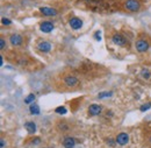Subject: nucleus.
<instances>
[{
  "label": "nucleus",
  "mask_w": 151,
  "mask_h": 148,
  "mask_svg": "<svg viewBox=\"0 0 151 148\" xmlns=\"http://www.w3.org/2000/svg\"><path fill=\"white\" fill-rule=\"evenodd\" d=\"M10 40H11L12 46H20L22 43V36L19 34H13Z\"/></svg>",
  "instance_id": "9"
},
{
  "label": "nucleus",
  "mask_w": 151,
  "mask_h": 148,
  "mask_svg": "<svg viewBox=\"0 0 151 148\" xmlns=\"http://www.w3.org/2000/svg\"><path fill=\"white\" fill-rule=\"evenodd\" d=\"M4 147H5V140L1 139V148H4Z\"/></svg>",
  "instance_id": "25"
},
{
  "label": "nucleus",
  "mask_w": 151,
  "mask_h": 148,
  "mask_svg": "<svg viewBox=\"0 0 151 148\" xmlns=\"http://www.w3.org/2000/svg\"><path fill=\"white\" fill-rule=\"evenodd\" d=\"M150 142H151V136H150Z\"/></svg>",
  "instance_id": "27"
},
{
  "label": "nucleus",
  "mask_w": 151,
  "mask_h": 148,
  "mask_svg": "<svg viewBox=\"0 0 151 148\" xmlns=\"http://www.w3.org/2000/svg\"><path fill=\"white\" fill-rule=\"evenodd\" d=\"M76 145V140L73 138H65L63 141V146L65 148H73Z\"/></svg>",
  "instance_id": "12"
},
{
  "label": "nucleus",
  "mask_w": 151,
  "mask_h": 148,
  "mask_svg": "<svg viewBox=\"0 0 151 148\" xmlns=\"http://www.w3.org/2000/svg\"><path fill=\"white\" fill-rule=\"evenodd\" d=\"M116 143H119L120 146H124L128 143L129 141V135L127 133H120L117 136H116Z\"/></svg>",
  "instance_id": "3"
},
{
  "label": "nucleus",
  "mask_w": 151,
  "mask_h": 148,
  "mask_svg": "<svg viewBox=\"0 0 151 148\" xmlns=\"http://www.w3.org/2000/svg\"><path fill=\"white\" fill-rule=\"evenodd\" d=\"M40 12L43 15H47V17H55L57 14V11L55 8H51V7H41Z\"/></svg>",
  "instance_id": "5"
},
{
  "label": "nucleus",
  "mask_w": 151,
  "mask_h": 148,
  "mask_svg": "<svg viewBox=\"0 0 151 148\" xmlns=\"http://www.w3.org/2000/svg\"><path fill=\"white\" fill-rule=\"evenodd\" d=\"M40 29H41L43 33H50V32H52V29H54V25H52L51 22H49V21H44V22L41 24Z\"/></svg>",
  "instance_id": "7"
},
{
  "label": "nucleus",
  "mask_w": 151,
  "mask_h": 148,
  "mask_svg": "<svg viewBox=\"0 0 151 148\" xmlns=\"http://www.w3.org/2000/svg\"><path fill=\"white\" fill-rule=\"evenodd\" d=\"M70 27L74 30H77V29H80L83 27V21L79 19V18H72L70 19Z\"/></svg>",
  "instance_id": "2"
},
{
  "label": "nucleus",
  "mask_w": 151,
  "mask_h": 148,
  "mask_svg": "<svg viewBox=\"0 0 151 148\" xmlns=\"http://www.w3.org/2000/svg\"><path fill=\"white\" fill-rule=\"evenodd\" d=\"M58 127H59L60 129H63V131H67V129H69V126H67V125H65V124H59V125H58Z\"/></svg>",
  "instance_id": "22"
},
{
  "label": "nucleus",
  "mask_w": 151,
  "mask_h": 148,
  "mask_svg": "<svg viewBox=\"0 0 151 148\" xmlns=\"http://www.w3.org/2000/svg\"><path fill=\"white\" fill-rule=\"evenodd\" d=\"M34 100H35V96H34V93H30L29 96L26 97L25 103H26V104H30V103H34Z\"/></svg>",
  "instance_id": "16"
},
{
  "label": "nucleus",
  "mask_w": 151,
  "mask_h": 148,
  "mask_svg": "<svg viewBox=\"0 0 151 148\" xmlns=\"http://www.w3.org/2000/svg\"><path fill=\"white\" fill-rule=\"evenodd\" d=\"M94 39L97 40V41H100L101 40V33L98 30V32H95V34H94Z\"/></svg>",
  "instance_id": "21"
},
{
  "label": "nucleus",
  "mask_w": 151,
  "mask_h": 148,
  "mask_svg": "<svg viewBox=\"0 0 151 148\" xmlns=\"http://www.w3.org/2000/svg\"><path fill=\"white\" fill-rule=\"evenodd\" d=\"M25 127H26V129L29 132V133H35L36 132V125L33 122V121H28V122H26L25 124Z\"/></svg>",
  "instance_id": "13"
},
{
  "label": "nucleus",
  "mask_w": 151,
  "mask_h": 148,
  "mask_svg": "<svg viewBox=\"0 0 151 148\" xmlns=\"http://www.w3.org/2000/svg\"><path fill=\"white\" fill-rule=\"evenodd\" d=\"M0 64H1V65L4 64V61H3V57H1V58H0Z\"/></svg>",
  "instance_id": "26"
},
{
  "label": "nucleus",
  "mask_w": 151,
  "mask_h": 148,
  "mask_svg": "<svg viewBox=\"0 0 151 148\" xmlns=\"http://www.w3.org/2000/svg\"><path fill=\"white\" fill-rule=\"evenodd\" d=\"M64 83L67 86H76V85L78 84V80L76 78V77H73V76H67V77H65Z\"/></svg>",
  "instance_id": "10"
},
{
  "label": "nucleus",
  "mask_w": 151,
  "mask_h": 148,
  "mask_svg": "<svg viewBox=\"0 0 151 148\" xmlns=\"http://www.w3.org/2000/svg\"><path fill=\"white\" fill-rule=\"evenodd\" d=\"M112 95H113L112 92H102V93H99V96H98V97H99L100 99H102V98H107V97H111Z\"/></svg>",
  "instance_id": "19"
},
{
  "label": "nucleus",
  "mask_w": 151,
  "mask_h": 148,
  "mask_svg": "<svg viewBox=\"0 0 151 148\" xmlns=\"http://www.w3.org/2000/svg\"><path fill=\"white\" fill-rule=\"evenodd\" d=\"M37 48H38V50L40 51H43V53H48V51H50V49H51V44L49 43V42H41L38 46H37Z\"/></svg>",
  "instance_id": "11"
},
{
  "label": "nucleus",
  "mask_w": 151,
  "mask_h": 148,
  "mask_svg": "<svg viewBox=\"0 0 151 148\" xmlns=\"http://www.w3.org/2000/svg\"><path fill=\"white\" fill-rule=\"evenodd\" d=\"M5 46H6L5 40H4V39H0V49H4V48H5Z\"/></svg>",
  "instance_id": "24"
},
{
  "label": "nucleus",
  "mask_w": 151,
  "mask_h": 148,
  "mask_svg": "<svg viewBox=\"0 0 151 148\" xmlns=\"http://www.w3.org/2000/svg\"><path fill=\"white\" fill-rule=\"evenodd\" d=\"M112 40H113V42H114L115 44L121 46V47H123V46L127 44V40H126V37L122 36V35H120V34H115V35L113 36Z\"/></svg>",
  "instance_id": "4"
},
{
  "label": "nucleus",
  "mask_w": 151,
  "mask_h": 148,
  "mask_svg": "<svg viewBox=\"0 0 151 148\" xmlns=\"http://www.w3.org/2000/svg\"><path fill=\"white\" fill-rule=\"evenodd\" d=\"M149 109H151V103H146V104H144V105H142V106L139 107L141 112H145V111H148Z\"/></svg>",
  "instance_id": "18"
},
{
  "label": "nucleus",
  "mask_w": 151,
  "mask_h": 148,
  "mask_svg": "<svg viewBox=\"0 0 151 148\" xmlns=\"http://www.w3.org/2000/svg\"><path fill=\"white\" fill-rule=\"evenodd\" d=\"M55 112L58 113V114H65L66 113V109L64 106H59V107H56Z\"/></svg>",
  "instance_id": "17"
},
{
  "label": "nucleus",
  "mask_w": 151,
  "mask_h": 148,
  "mask_svg": "<svg viewBox=\"0 0 151 148\" xmlns=\"http://www.w3.org/2000/svg\"><path fill=\"white\" fill-rule=\"evenodd\" d=\"M124 7H126V10H128L130 12H136V11L139 10L141 4H139L138 0H127L126 4H124Z\"/></svg>",
  "instance_id": "1"
},
{
  "label": "nucleus",
  "mask_w": 151,
  "mask_h": 148,
  "mask_svg": "<svg viewBox=\"0 0 151 148\" xmlns=\"http://www.w3.org/2000/svg\"><path fill=\"white\" fill-rule=\"evenodd\" d=\"M1 22H3V25H6V26H10V25L12 24V21H11L10 19H6V18H3V19H1Z\"/></svg>",
  "instance_id": "20"
},
{
  "label": "nucleus",
  "mask_w": 151,
  "mask_h": 148,
  "mask_svg": "<svg viewBox=\"0 0 151 148\" xmlns=\"http://www.w3.org/2000/svg\"><path fill=\"white\" fill-rule=\"evenodd\" d=\"M89 112L91 115H98L101 113V106L100 105H97V104H93L89 107Z\"/></svg>",
  "instance_id": "8"
},
{
  "label": "nucleus",
  "mask_w": 151,
  "mask_h": 148,
  "mask_svg": "<svg viewBox=\"0 0 151 148\" xmlns=\"http://www.w3.org/2000/svg\"><path fill=\"white\" fill-rule=\"evenodd\" d=\"M29 111H30L32 114H38L40 113V107L36 104H32L30 107H29Z\"/></svg>",
  "instance_id": "14"
},
{
  "label": "nucleus",
  "mask_w": 151,
  "mask_h": 148,
  "mask_svg": "<svg viewBox=\"0 0 151 148\" xmlns=\"http://www.w3.org/2000/svg\"><path fill=\"white\" fill-rule=\"evenodd\" d=\"M136 49L139 53H144V51H146L149 49V44H148V42H145L143 40H139V41L136 42Z\"/></svg>",
  "instance_id": "6"
},
{
  "label": "nucleus",
  "mask_w": 151,
  "mask_h": 148,
  "mask_svg": "<svg viewBox=\"0 0 151 148\" xmlns=\"http://www.w3.org/2000/svg\"><path fill=\"white\" fill-rule=\"evenodd\" d=\"M107 143H108L109 146H112V147H113V146H114V145L116 143V140H113V139H108V140H107Z\"/></svg>",
  "instance_id": "23"
},
{
  "label": "nucleus",
  "mask_w": 151,
  "mask_h": 148,
  "mask_svg": "<svg viewBox=\"0 0 151 148\" xmlns=\"http://www.w3.org/2000/svg\"><path fill=\"white\" fill-rule=\"evenodd\" d=\"M141 76H142L143 78L148 80V78H150V76H151V73H150V71H149V70H146V69H143V70L141 71Z\"/></svg>",
  "instance_id": "15"
}]
</instances>
